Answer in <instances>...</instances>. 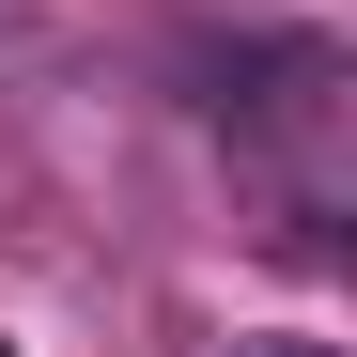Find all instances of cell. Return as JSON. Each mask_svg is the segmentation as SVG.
I'll return each mask as SVG.
<instances>
[{
  "label": "cell",
  "mask_w": 357,
  "mask_h": 357,
  "mask_svg": "<svg viewBox=\"0 0 357 357\" xmlns=\"http://www.w3.org/2000/svg\"><path fill=\"white\" fill-rule=\"evenodd\" d=\"M0 357H16V342H0Z\"/></svg>",
  "instance_id": "cell-2"
},
{
  "label": "cell",
  "mask_w": 357,
  "mask_h": 357,
  "mask_svg": "<svg viewBox=\"0 0 357 357\" xmlns=\"http://www.w3.org/2000/svg\"><path fill=\"white\" fill-rule=\"evenodd\" d=\"M233 357H326V342H295V326H280V342H233Z\"/></svg>",
  "instance_id": "cell-1"
}]
</instances>
